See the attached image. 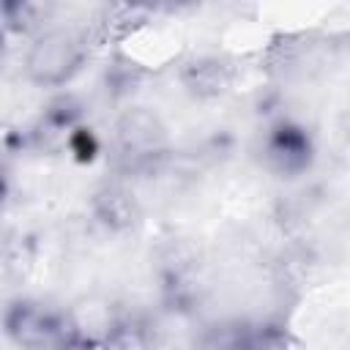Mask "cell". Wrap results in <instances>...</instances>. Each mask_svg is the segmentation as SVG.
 Returning a JSON list of instances; mask_svg holds the SVG:
<instances>
[{
  "label": "cell",
  "instance_id": "6da1fadb",
  "mask_svg": "<svg viewBox=\"0 0 350 350\" xmlns=\"http://www.w3.org/2000/svg\"><path fill=\"white\" fill-rule=\"evenodd\" d=\"M85 60V44L74 30L41 33L25 57V71L36 85L55 88L68 82Z\"/></svg>",
  "mask_w": 350,
  "mask_h": 350
},
{
  "label": "cell",
  "instance_id": "7a4b0ae2",
  "mask_svg": "<svg viewBox=\"0 0 350 350\" xmlns=\"http://www.w3.org/2000/svg\"><path fill=\"white\" fill-rule=\"evenodd\" d=\"M115 148L126 167H150L167 150V129L150 109H129L115 123Z\"/></svg>",
  "mask_w": 350,
  "mask_h": 350
},
{
  "label": "cell",
  "instance_id": "3957f363",
  "mask_svg": "<svg viewBox=\"0 0 350 350\" xmlns=\"http://www.w3.org/2000/svg\"><path fill=\"white\" fill-rule=\"evenodd\" d=\"M5 328L16 345L30 350H41L60 336V323L33 304H14L5 314Z\"/></svg>",
  "mask_w": 350,
  "mask_h": 350
},
{
  "label": "cell",
  "instance_id": "277c9868",
  "mask_svg": "<svg viewBox=\"0 0 350 350\" xmlns=\"http://www.w3.org/2000/svg\"><path fill=\"white\" fill-rule=\"evenodd\" d=\"M268 161L279 170V172H298L309 164L312 159V142L306 137V131L301 126H293V123H282L271 131L268 137Z\"/></svg>",
  "mask_w": 350,
  "mask_h": 350
}]
</instances>
